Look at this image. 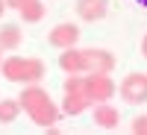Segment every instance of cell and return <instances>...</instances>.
Listing matches in <instances>:
<instances>
[{
	"label": "cell",
	"instance_id": "4fadbf2b",
	"mask_svg": "<svg viewBox=\"0 0 147 135\" xmlns=\"http://www.w3.org/2000/svg\"><path fill=\"white\" fill-rule=\"evenodd\" d=\"M18 112H21V103L18 100H0V124L18 120Z\"/></svg>",
	"mask_w": 147,
	"mask_h": 135
},
{
	"label": "cell",
	"instance_id": "8992f818",
	"mask_svg": "<svg viewBox=\"0 0 147 135\" xmlns=\"http://www.w3.org/2000/svg\"><path fill=\"white\" fill-rule=\"evenodd\" d=\"M47 41H50L53 47H59V50H65V47H74V44L80 41V27H74V24H59V27H53V30H50Z\"/></svg>",
	"mask_w": 147,
	"mask_h": 135
},
{
	"label": "cell",
	"instance_id": "9c48e42d",
	"mask_svg": "<svg viewBox=\"0 0 147 135\" xmlns=\"http://www.w3.org/2000/svg\"><path fill=\"white\" fill-rule=\"evenodd\" d=\"M59 68L65 73H85V62H82V50H74V47H65L62 56H59Z\"/></svg>",
	"mask_w": 147,
	"mask_h": 135
},
{
	"label": "cell",
	"instance_id": "30bf717a",
	"mask_svg": "<svg viewBox=\"0 0 147 135\" xmlns=\"http://www.w3.org/2000/svg\"><path fill=\"white\" fill-rule=\"evenodd\" d=\"M118 120H121V115H118L115 106H109V103H97L94 106V124L97 126L112 129V126H118Z\"/></svg>",
	"mask_w": 147,
	"mask_h": 135
},
{
	"label": "cell",
	"instance_id": "277c9868",
	"mask_svg": "<svg viewBox=\"0 0 147 135\" xmlns=\"http://www.w3.org/2000/svg\"><path fill=\"white\" fill-rule=\"evenodd\" d=\"M121 97L127 103L138 106V103H147V73H127L124 82H121Z\"/></svg>",
	"mask_w": 147,
	"mask_h": 135
},
{
	"label": "cell",
	"instance_id": "3957f363",
	"mask_svg": "<svg viewBox=\"0 0 147 135\" xmlns=\"http://www.w3.org/2000/svg\"><path fill=\"white\" fill-rule=\"evenodd\" d=\"M82 91L88 94L91 106L94 103H109L118 91V85L109 79V73H82Z\"/></svg>",
	"mask_w": 147,
	"mask_h": 135
},
{
	"label": "cell",
	"instance_id": "5bb4252c",
	"mask_svg": "<svg viewBox=\"0 0 147 135\" xmlns=\"http://www.w3.org/2000/svg\"><path fill=\"white\" fill-rule=\"evenodd\" d=\"M132 132H138V135H147V115L132 120Z\"/></svg>",
	"mask_w": 147,
	"mask_h": 135
},
{
	"label": "cell",
	"instance_id": "52a82bcc",
	"mask_svg": "<svg viewBox=\"0 0 147 135\" xmlns=\"http://www.w3.org/2000/svg\"><path fill=\"white\" fill-rule=\"evenodd\" d=\"M88 106H91V100H88V94H85L82 88H71V91H65V103H62V109H65L68 115H82Z\"/></svg>",
	"mask_w": 147,
	"mask_h": 135
},
{
	"label": "cell",
	"instance_id": "ac0fdd59",
	"mask_svg": "<svg viewBox=\"0 0 147 135\" xmlns=\"http://www.w3.org/2000/svg\"><path fill=\"white\" fill-rule=\"evenodd\" d=\"M0 65H3V47H0Z\"/></svg>",
	"mask_w": 147,
	"mask_h": 135
},
{
	"label": "cell",
	"instance_id": "9a60e30c",
	"mask_svg": "<svg viewBox=\"0 0 147 135\" xmlns=\"http://www.w3.org/2000/svg\"><path fill=\"white\" fill-rule=\"evenodd\" d=\"M27 0H6V9H21Z\"/></svg>",
	"mask_w": 147,
	"mask_h": 135
},
{
	"label": "cell",
	"instance_id": "d6986e66",
	"mask_svg": "<svg viewBox=\"0 0 147 135\" xmlns=\"http://www.w3.org/2000/svg\"><path fill=\"white\" fill-rule=\"evenodd\" d=\"M136 3H141V6H147V0H136Z\"/></svg>",
	"mask_w": 147,
	"mask_h": 135
},
{
	"label": "cell",
	"instance_id": "e0dca14e",
	"mask_svg": "<svg viewBox=\"0 0 147 135\" xmlns=\"http://www.w3.org/2000/svg\"><path fill=\"white\" fill-rule=\"evenodd\" d=\"M3 12H6V0H0V15H3Z\"/></svg>",
	"mask_w": 147,
	"mask_h": 135
},
{
	"label": "cell",
	"instance_id": "5b68a950",
	"mask_svg": "<svg viewBox=\"0 0 147 135\" xmlns=\"http://www.w3.org/2000/svg\"><path fill=\"white\" fill-rule=\"evenodd\" d=\"M82 62H85V73H112L115 71V56L103 47L82 50Z\"/></svg>",
	"mask_w": 147,
	"mask_h": 135
},
{
	"label": "cell",
	"instance_id": "ba28073f",
	"mask_svg": "<svg viewBox=\"0 0 147 135\" xmlns=\"http://www.w3.org/2000/svg\"><path fill=\"white\" fill-rule=\"evenodd\" d=\"M109 9V0H80L77 3V15L82 21H100Z\"/></svg>",
	"mask_w": 147,
	"mask_h": 135
},
{
	"label": "cell",
	"instance_id": "6da1fadb",
	"mask_svg": "<svg viewBox=\"0 0 147 135\" xmlns=\"http://www.w3.org/2000/svg\"><path fill=\"white\" fill-rule=\"evenodd\" d=\"M21 109L27 112L38 126H44V129H50L56 120H59V109H56V103L50 100V94H47L44 88H38V85H27V88L21 91Z\"/></svg>",
	"mask_w": 147,
	"mask_h": 135
},
{
	"label": "cell",
	"instance_id": "2e32d148",
	"mask_svg": "<svg viewBox=\"0 0 147 135\" xmlns=\"http://www.w3.org/2000/svg\"><path fill=\"white\" fill-rule=\"evenodd\" d=\"M141 53H144V59H147V35H144V41H141Z\"/></svg>",
	"mask_w": 147,
	"mask_h": 135
},
{
	"label": "cell",
	"instance_id": "7c38bea8",
	"mask_svg": "<svg viewBox=\"0 0 147 135\" xmlns=\"http://www.w3.org/2000/svg\"><path fill=\"white\" fill-rule=\"evenodd\" d=\"M18 12H21V18L27 21V24H35V21L44 18V3H41V0H27Z\"/></svg>",
	"mask_w": 147,
	"mask_h": 135
},
{
	"label": "cell",
	"instance_id": "8fae6325",
	"mask_svg": "<svg viewBox=\"0 0 147 135\" xmlns=\"http://www.w3.org/2000/svg\"><path fill=\"white\" fill-rule=\"evenodd\" d=\"M21 41H24V35H21L18 24H3V27H0V47H3V50H18Z\"/></svg>",
	"mask_w": 147,
	"mask_h": 135
},
{
	"label": "cell",
	"instance_id": "7a4b0ae2",
	"mask_svg": "<svg viewBox=\"0 0 147 135\" xmlns=\"http://www.w3.org/2000/svg\"><path fill=\"white\" fill-rule=\"evenodd\" d=\"M0 71H3V77H6L9 82H18V85L41 82V77L47 73L41 59H24V56H9V59H3Z\"/></svg>",
	"mask_w": 147,
	"mask_h": 135
}]
</instances>
